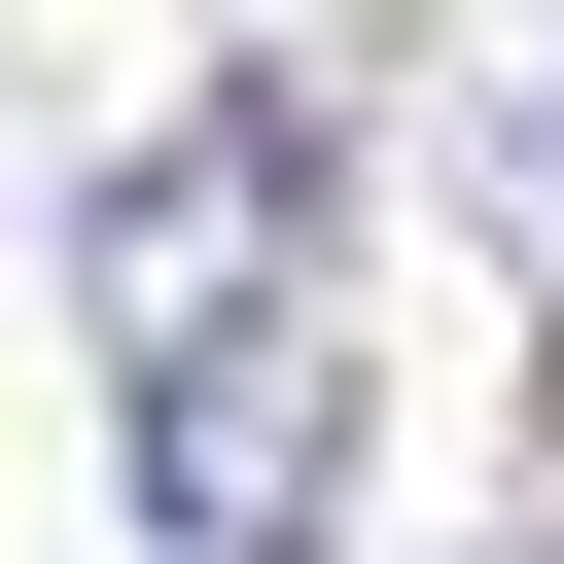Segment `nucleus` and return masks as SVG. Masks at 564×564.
<instances>
[{
    "label": "nucleus",
    "instance_id": "nucleus-3",
    "mask_svg": "<svg viewBox=\"0 0 564 564\" xmlns=\"http://www.w3.org/2000/svg\"><path fill=\"white\" fill-rule=\"evenodd\" d=\"M458 212L564 282V0H494V35H458Z\"/></svg>",
    "mask_w": 564,
    "mask_h": 564
},
{
    "label": "nucleus",
    "instance_id": "nucleus-2",
    "mask_svg": "<svg viewBox=\"0 0 564 564\" xmlns=\"http://www.w3.org/2000/svg\"><path fill=\"white\" fill-rule=\"evenodd\" d=\"M141 529H176V564H317V529H352V352H317V317L141 352Z\"/></svg>",
    "mask_w": 564,
    "mask_h": 564
},
{
    "label": "nucleus",
    "instance_id": "nucleus-1",
    "mask_svg": "<svg viewBox=\"0 0 564 564\" xmlns=\"http://www.w3.org/2000/svg\"><path fill=\"white\" fill-rule=\"evenodd\" d=\"M70 282H106V388H141V352L317 317V106H282V70H212V106H176L106 212H70Z\"/></svg>",
    "mask_w": 564,
    "mask_h": 564
}]
</instances>
